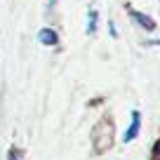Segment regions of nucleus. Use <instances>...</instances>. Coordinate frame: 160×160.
<instances>
[{"mask_svg":"<svg viewBox=\"0 0 160 160\" xmlns=\"http://www.w3.org/2000/svg\"><path fill=\"white\" fill-rule=\"evenodd\" d=\"M139 127H141V113H139V111H132V122H130V127L125 130V134H122V141H125V144L134 141L137 134H139Z\"/></svg>","mask_w":160,"mask_h":160,"instance_id":"1","label":"nucleus"},{"mask_svg":"<svg viewBox=\"0 0 160 160\" xmlns=\"http://www.w3.org/2000/svg\"><path fill=\"white\" fill-rule=\"evenodd\" d=\"M127 12H130V17L139 24V28H144V31H155V21L151 19V17L141 14V12H137V10H127Z\"/></svg>","mask_w":160,"mask_h":160,"instance_id":"2","label":"nucleus"},{"mask_svg":"<svg viewBox=\"0 0 160 160\" xmlns=\"http://www.w3.org/2000/svg\"><path fill=\"white\" fill-rule=\"evenodd\" d=\"M38 40H40L45 47H52V45H57V40H59V38H57V33H54L52 28H42V31L38 33Z\"/></svg>","mask_w":160,"mask_h":160,"instance_id":"3","label":"nucleus"},{"mask_svg":"<svg viewBox=\"0 0 160 160\" xmlns=\"http://www.w3.org/2000/svg\"><path fill=\"white\" fill-rule=\"evenodd\" d=\"M97 31V10L87 12V33H94Z\"/></svg>","mask_w":160,"mask_h":160,"instance_id":"4","label":"nucleus"},{"mask_svg":"<svg viewBox=\"0 0 160 160\" xmlns=\"http://www.w3.org/2000/svg\"><path fill=\"white\" fill-rule=\"evenodd\" d=\"M153 160H160V141H158V146H155V151H153Z\"/></svg>","mask_w":160,"mask_h":160,"instance_id":"5","label":"nucleus"}]
</instances>
